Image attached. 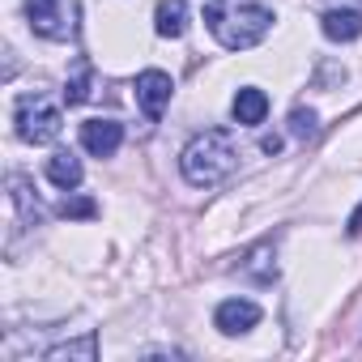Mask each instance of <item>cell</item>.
Segmentation results:
<instances>
[{"mask_svg":"<svg viewBox=\"0 0 362 362\" xmlns=\"http://www.w3.org/2000/svg\"><path fill=\"white\" fill-rule=\"evenodd\" d=\"M205 22L226 52H247L273 30V13L256 0H205Z\"/></svg>","mask_w":362,"mask_h":362,"instance_id":"cell-1","label":"cell"},{"mask_svg":"<svg viewBox=\"0 0 362 362\" xmlns=\"http://www.w3.org/2000/svg\"><path fill=\"white\" fill-rule=\"evenodd\" d=\"M239 166V149H235V136L226 128H205L201 136L188 141V149L179 153V170L192 188H214Z\"/></svg>","mask_w":362,"mask_h":362,"instance_id":"cell-2","label":"cell"},{"mask_svg":"<svg viewBox=\"0 0 362 362\" xmlns=\"http://www.w3.org/2000/svg\"><path fill=\"white\" fill-rule=\"evenodd\" d=\"M13 124L26 145H47L60 136V107H52L43 94H22L13 107Z\"/></svg>","mask_w":362,"mask_h":362,"instance_id":"cell-3","label":"cell"},{"mask_svg":"<svg viewBox=\"0 0 362 362\" xmlns=\"http://www.w3.org/2000/svg\"><path fill=\"white\" fill-rule=\"evenodd\" d=\"M26 22L35 35L64 43L77 35V5L73 0H26Z\"/></svg>","mask_w":362,"mask_h":362,"instance_id":"cell-4","label":"cell"},{"mask_svg":"<svg viewBox=\"0 0 362 362\" xmlns=\"http://www.w3.org/2000/svg\"><path fill=\"white\" fill-rule=\"evenodd\" d=\"M170 94H175V86H170V77H166L162 69H145V73L136 77V103H141L145 119H162Z\"/></svg>","mask_w":362,"mask_h":362,"instance_id":"cell-5","label":"cell"},{"mask_svg":"<svg viewBox=\"0 0 362 362\" xmlns=\"http://www.w3.org/2000/svg\"><path fill=\"white\" fill-rule=\"evenodd\" d=\"M124 141V124L119 119H86L81 124V145L94 153V158H111Z\"/></svg>","mask_w":362,"mask_h":362,"instance_id":"cell-6","label":"cell"},{"mask_svg":"<svg viewBox=\"0 0 362 362\" xmlns=\"http://www.w3.org/2000/svg\"><path fill=\"white\" fill-rule=\"evenodd\" d=\"M214 324H218L226 337H239V332H247V328L260 324V307H256L252 298H226V303L214 311Z\"/></svg>","mask_w":362,"mask_h":362,"instance_id":"cell-7","label":"cell"},{"mask_svg":"<svg viewBox=\"0 0 362 362\" xmlns=\"http://www.w3.org/2000/svg\"><path fill=\"white\" fill-rule=\"evenodd\" d=\"M153 30L162 39H179L188 30V0H162L158 13H153Z\"/></svg>","mask_w":362,"mask_h":362,"instance_id":"cell-8","label":"cell"},{"mask_svg":"<svg viewBox=\"0 0 362 362\" xmlns=\"http://www.w3.org/2000/svg\"><path fill=\"white\" fill-rule=\"evenodd\" d=\"M324 35L332 43H354L362 35V13H354V9H328L324 13Z\"/></svg>","mask_w":362,"mask_h":362,"instance_id":"cell-9","label":"cell"},{"mask_svg":"<svg viewBox=\"0 0 362 362\" xmlns=\"http://www.w3.org/2000/svg\"><path fill=\"white\" fill-rule=\"evenodd\" d=\"M235 119L239 124H264V115H269V94L264 90H256V86H247V90H239L235 94Z\"/></svg>","mask_w":362,"mask_h":362,"instance_id":"cell-10","label":"cell"},{"mask_svg":"<svg viewBox=\"0 0 362 362\" xmlns=\"http://www.w3.org/2000/svg\"><path fill=\"white\" fill-rule=\"evenodd\" d=\"M47 179H52L56 188H64V192H69V188H77V184H81V162H77L69 149H56V153L47 158Z\"/></svg>","mask_w":362,"mask_h":362,"instance_id":"cell-11","label":"cell"},{"mask_svg":"<svg viewBox=\"0 0 362 362\" xmlns=\"http://www.w3.org/2000/svg\"><path fill=\"white\" fill-rule=\"evenodd\" d=\"M290 132H294L298 141H311V136L320 132V115H315L311 107H294V111H290Z\"/></svg>","mask_w":362,"mask_h":362,"instance_id":"cell-12","label":"cell"},{"mask_svg":"<svg viewBox=\"0 0 362 362\" xmlns=\"http://www.w3.org/2000/svg\"><path fill=\"white\" fill-rule=\"evenodd\" d=\"M94 354H98V337H94V332H86L77 345H56V349H47V358H86V362H90Z\"/></svg>","mask_w":362,"mask_h":362,"instance_id":"cell-13","label":"cell"},{"mask_svg":"<svg viewBox=\"0 0 362 362\" xmlns=\"http://www.w3.org/2000/svg\"><path fill=\"white\" fill-rule=\"evenodd\" d=\"M243 273H252L256 281H273V277H277V264H269V247H256L252 260L243 264Z\"/></svg>","mask_w":362,"mask_h":362,"instance_id":"cell-14","label":"cell"},{"mask_svg":"<svg viewBox=\"0 0 362 362\" xmlns=\"http://www.w3.org/2000/svg\"><path fill=\"white\" fill-rule=\"evenodd\" d=\"M90 98V69H81L73 81H69V90H64V103L69 107H77V103H86Z\"/></svg>","mask_w":362,"mask_h":362,"instance_id":"cell-15","label":"cell"},{"mask_svg":"<svg viewBox=\"0 0 362 362\" xmlns=\"http://www.w3.org/2000/svg\"><path fill=\"white\" fill-rule=\"evenodd\" d=\"M60 214H64V218H94V214H98V205H94V201H64V205H60Z\"/></svg>","mask_w":362,"mask_h":362,"instance_id":"cell-16","label":"cell"},{"mask_svg":"<svg viewBox=\"0 0 362 362\" xmlns=\"http://www.w3.org/2000/svg\"><path fill=\"white\" fill-rule=\"evenodd\" d=\"M345 230H349V235H362V205L354 209V218H349V226H345Z\"/></svg>","mask_w":362,"mask_h":362,"instance_id":"cell-17","label":"cell"}]
</instances>
